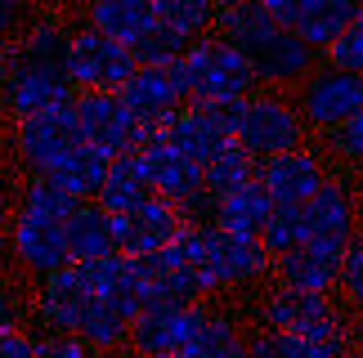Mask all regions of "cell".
<instances>
[{
  "instance_id": "36",
  "label": "cell",
  "mask_w": 363,
  "mask_h": 358,
  "mask_svg": "<svg viewBox=\"0 0 363 358\" xmlns=\"http://www.w3.org/2000/svg\"><path fill=\"white\" fill-rule=\"evenodd\" d=\"M323 59H328V67H341V72H363V9H359V18L323 50Z\"/></svg>"
},
{
  "instance_id": "15",
  "label": "cell",
  "mask_w": 363,
  "mask_h": 358,
  "mask_svg": "<svg viewBox=\"0 0 363 358\" xmlns=\"http://www.w3.org/2000/svg\"><path fill=\"white\" fill-rule=\"evenodd\" d=\"M9 255H13V265L27 269L32 278H45V273H59V269L72 265L63 224L27 215V211H18L13 224H9Z\"/></svg>"
},
{
  "instance_id": "9",
  "label": "cell",
  "mask_w": 363,
  "mask_h": 358,
  "mask_svg": "<svg viewBox=\"0 0 363 358\" xmlns=\"http://www.w3.org/2000/svg\"><path fill=\"white\" fill-rule=\"evenodd\" d=\"M94 305V287L86 282L81 265H67L59 273H45L36 278V291H32V318L40 323L45 336H77L86 313Z\"/></svg>"
},
{
  "instance_id": "32",
  "label": "cell",
  "mask_w": 363,
  "mask_h": 358,
  "mask_svg": "<svg viewBox=\"0 0 363 358\" xmlns=\"http://www.w3.org/2000/svg\"><path fill=\"white\" fill-rule=\"evenodd\" d=\"M77 197L72 192H63L54 179H45V175H32L23 184V197H18V211H27V215H40V219H54V224H63L67 215L77 211Z\"/></svg>"
},
{
  "instance_id": "16",
  "label": "cell",
  "mask_w": 363,
  "mask_h": 358,
  "mask_svg": "<svg viewBox=\"0 0 363 358\" xmlns=\"http://www.w3.org/2000/svg\"><path fill=\"white\" fill-rule=\"evenodd\" d=\"M166 139L175 148H184L193 161H216L225 153L233 139V117L229 108H216V103H184L179 112L171 117V126H166Z\"/></svg>"
},
{
  "instance_id": "14",
  "label": "cell",
  "mask_w": 363,
  "mask_h": 358,
  "mask_svg": "<svg viewBox=\"0 0 363 358\" xmlns=\"http://www.w3.org/2000/svg\"><path fill=\"white\" fill-rule=\"evenodd\" d=\"M184 224H189V215L179 211L175 202L152 197V202L135 206V211H125V215H113L117 251H121V255H130V260L157 255V251H166V246L179 238V229H184Z\"/></svg>"
},
{
  "instance_id": "3",
  "label": "cell",
  "mask_w": 363,
  "mask_h": 358,
  "mask_svg": "<svg viewBox=\"0 0 363 358\" xmlns=\"http://www.w3.org/2000/svg\"><path fill=\"white\" fill-rule=\"evenodd\" d=\"M81 144H86V134H81L77 103H59V108H45V112H32V117L13 121V130H9V148L27 166V175H50Z\"/></svg>"
},
{
  "instance_id": "48",
  "label": "cell",
  "mask_w": 363,
  "mask_h": 358,
  "mask_svg": "<svg viewBox=\"0 0 363 358\" xmlns=\"http://www.w3.org/2000/svg\"><path fill=\"white\" fill-rule=\"evenodd\" d=\"M0 287H5V278H0Z\"/></svg>"
},
{
  "instance_id": "11",
  "label": "cell",
  "mask_w": 363,
  "mask_h": 358,
  "mask_svg": "<svg viewBox=\"0 0 363 358\" xmlns=\"http://www.w3.org/2000/svg\"><path fill=\"white\" fill-rule=\"evenodd\" d=\"M310 130L328 134L337 130L341 121H350L363 112V72H341V67H314L310 76L301 81L296 94Z\"/></svg>"
},
{
  "instance_id": "24",
  "label": "cell",
  "mask_w": 363,
  "mask_h": 358,
  "mask_svg": "<svg viewBox=\"0 0 363 358\" xmlns=\"http://www.w3.org/2000/svg\"><path fill=\"white\" fill-rule=\"evenodd\" d=\"M108 171H113V153H104V148H94V144H81L77 153H67L45 179H54V184L63 192H72L77 202H99Z\"/></svg>"
},
{
  "instance_id": "28",
  "label": "cell",
  "mask_w": 363,
  "mask_h": 358,
  "mask_svg": "<svg viewBox=\"0 0 363 358\" xmlns=\"http://www.w3.org/2000/svg\"><path fill=\"white\" fill-rule=\"evenodd\" d=\"M247 345H251V336L238 327V318H229V313H206V323L184 345V358H247Z\"/></svg>"
},
{
  "instance_id": "13",
  "label": "cell",
  "mask_w": 363,
  "mask_h": 358,
  "mask_svg": "<svg viewBox=\"0 0 363 358\" xmlns=\"http://www.w3.org/2000/svg\"><path fill=\"white\" fill-rule=\"evenodd\" d=\"M77 117L86 144L104 148V153H139V121L130 117V108L121 103L117 90H77Z\"/></svg>"
},
{
  "instance_id": "45",
  "label": "cell",
  "mask_w": 363,
  "mask_h": 358,
  "mask_svg": "<svg viewBox=\"0 0 363 358\" xmlns=\"http://www.w3.org/2000/svg\"><path fill=\"white\" fill-rule=\"evenodd\" d=\"M216 5H220V9H229V5H247V0H216Z\"/></svg>"
},
{
  "instance_id": "27",
  "label": "cell",
  "mask_w": 363,
  "mask_h": 358,
  "mask_svg": "<svg viewBox=\"0 0 363 358\" xmlns=\"http://www.w3.org/2000/svg\"><path fill=\"white\" fill-rule=\"evenodd\" d=\"M359 9H363V0H310L305 13H301V23H296V36L310 50H328L332 40L359 18Z\"/></svg>"
},
{
  "instance_id": "33",
  "label": "cell",
  "mask_w": 363,
  "mask_h": 358,
  "mask_svg": "<svg viewBox=\"0 0 363 358\" xmlns=\"http://www.w3.org/2000/svg\"><path fill=\"white\" fill-rule=\"evenodd\" d=\"M189 45L193 40H184V36H175L171 27H152V32L135 45V59H139V67H166V63H179L189 54Z\"/></svg>"
},
{
  "instance_id": "10",
  "label": "cell",
  "mask_w": 363,
  "mask_h": 358,
  "mask_svg": "<svg viewBox=\"0 0 363 358\" xmlns=\"http://www.w3.org/2000/svg\"><path fill=\"white\" fill-rule=\"evenodd\" d=\"M202 242H206L202 265L216 278L220 291H229V287H256V282H264L274 273V255H269V246L260 238H238V233H225V229H216L211 219H206Z\"/></svg>"
},
{
  "instance_id": "40",
  "label": "cell",
  "mask_w": 363,
  "mask_h": 358,
  "mask_svg": "<svg viewBox=\"0 0 363 358\" xmlns=\"http://www.w3.org/2000/svg\"><path fill=\"white\" fill-rule=\"evenodd\" d=\"M40 336H32L27 327H0V358H36Z\"/></svg>"
},
{
  "instance_id": "18",
  "label": "cell",
  "mask_w": 363,
  "mask_h": 358,
  "mask_svg": "<svg viewBox=\"0 0 363 358\" xmlns=\"http://www.w3.org/2000/svg\"><path fill=\"white\" fill-rule=\"evenodd\" d=\"M345 251L350 246H341V242H301L296 251L274 260V278L283 287H305V291H337Z\"/></svg>"
},
{
  "instance_id": "42",
  "label": "cell",
  "mask_w": 363,
  "mask_h": 358,
  "mask_svg": "<svg viewBox=\"0 0 363 358\" xmlns=\"http://www.w3.org/2000/svg\"><path fill=\"white\" fill-rule=\"evenodd\" d=\"M23 13H27L23 0H0V40H13V32L23 27Z\"/></svg>"
},
{
  "instance_id": "7",
  "label": "cell",
  "mask_w": 363,
  "mask_h": 358,
  "mask_svg": "<svg viewBox=\"0 0 363 358\" xmlns=\"http://www.w3.org/2000/svg\"><path fill=\"white\" fill-rule=\"evenodd\" d=\"M5 81H0V112L9 121H23L32 112H45V108H59V103H72L77 99V86L67 81L63 67H50V63H32V59H18L5 40Z\"/></svg>"
},
{
  "instance_id": "29",
  "label": "cell",
  "mask_w": 363,
  "mask_h": 358,
  "mask_svg": "<svg viewBox=\"0 0 363 358\" xmlns=\"http://www.w3.org/2000/svg\"><path fill=\"white\" fill-rule=\"evenodd\" d=\"M130 313H125L121 305H113L108 296H94V305H90V313H86V323H81V340H90L99 354H117V350H125L130 345Z\"/></svg>"
},
{
  "instance_id": "38",
  "label": "cell",
  "mask_w": 363,
  "mask_h": 358,
  "mask_svg": "<svg viewBox=\"0 0 363 358\" xmlns=\"http://www.w3.org/2000/svg\"><path fill=\"white\" fill-rule=\"evenodd\" d=\"M341 296L350 300V309L363 313V233H354L350 251H345V269H341Z\"/></svg>"
},
{
  "instance_id": "43",
  "label": "cell",
  "mask_w": 363,
  "mask_h": 358,
  "mask_svg": "<svg viewBox=\"0 0 363 358\" xmlns=\"http://www.w3.org/2000/svg\"><path fill=\"white\" fill-rule=\"evenodd\" d=\"M23 309H32V305H23L18 291L0 287V327H23Z\"/></svg>"
},
{
  "instance_id": "41",
  "label": "cell",
  "mask_w": 363,
  "mask_h": 358,
  "mask_svg": "<svg viewBox=\"0 0 363 358\" xmlns=\"http://www.w3.org/2000/svg\"><path fill=\"white\" fill-rule=\"evenodd\" d=\"M260 5L274 13V23H283V27H291V32H296V23H301V13H305V5H310V0H260Z\"/></svg>"
},
{
  "instance_id": "35",
  "label": "cell",
  "mask_w": 363,
  "mask_h": 358,
  "mask_svg": "<svg viewBox=\"0 0 363 358\" xmlns=\"http://www.w3.org/2000/svg\"><path fill=\"white\" fill-rule=\"evenodd\" d=\"M247 358H310V345L291 332H278V327H260L247 345Z\"/></svg>"
},
{
  "instance_id": "8",
  "label": "cell",
  "mask_w": 363,
  "mask_h": 358,
  "mask_svg": "<svg viewBox=\"0 0 363 358\" xmlns=\"http://www.w3.org/2000/svg\"><path fill=\"white\" fill-rule=\"evenodd\" d=\"M260 327H278V332H291L301 340H318V336H332L350 323L332 305V291H305V287L278 282L274 291L260 300Z\"/></svg>"
},
{
  "instance_id": "19",
  "label": "cell",
  "mask_w": 363,
  "mask_h": 358,
  "mask_svg": "<svg viewBox=\"0 0 363 358\" xmlns=\"http://www.w3.org/2000/svg\"><path fill=\"white\" fill-rule=\"evenodd\" d=\"M301 219H305V242H341V246H350L354 233H359V206H354L350 184L328 179V184L301 206Z\"/></svg>"
},
{
  "instance_id": "21",
  "label": "cell",
  "mask_w": 363,
  "mask_h": 358,
  "mask_svg": "<svg viewBox=\"0 0 363 358\" xmlns=\"http://www.w3.org/2000/svg\"><path fill=\"white\" fill-rule=\"evenodd\" d=\"M314 54L305 40L291 32V27H283L269 45H264L256 59H251V67H256V76H260V86H269V90H287V86H301L305 76L314 72Z\"/></svg>"
},
{
  "instance_id": "46",
  "label": "cell",
  "mask_w": 363,
  "mask_h": 358,
  "mask_svg": "<svg viewBox=\"0 0 363 358\" xmlns=\"http://www.w3.org/2000/svg\"><path fill=\"white\" fill-rule=\"evenodd\" d=\"M166 358H184V354H166Z\"/></svg>"
},
{
  "instance_id": "17",
  "label": "cell",
  "mask_w": 363,
  "mask_h": 358,
  "mask_svg": "<svg viewBox=\"0 0 363 358\" xmlns=\"http://www.w3.org/2000/svg\"><path fill=\"white\" fill-rule=\"evenodd\" d=\"M328 166L314 148H291V153L264 157L260 161V184L269 188V197L278 206H305L318 188L328 184Z\"/></svg>"
},
{
  "instance_id": "2",
  "label": "cell",
  "mask_w": 363,
  "mask_h": 358,
  "mask_svg": "<svg viewBox=\"0 0 363 358\" xmlns=\"http://www.w3.org/2000/svg\"><path fill=\"white\" fill-rule=\"evenodd\" d=\"M229 117H233V139H238L247 153L264 157H278V153H291V148H305V134H310V121H305L301 103L287 99L283 90H269L260 86L256 94H247L238 103H225Z\"/></svg>"
},
{
  "instance_id": "5",
  "label": "cell",
  "mask_w": 363,
  "mask_h": 358,
  "mask_svg": "<svg viewBox=\"0 0 363 358\" xmlns=\"http://www.w3.org/2000/svg\"><path fill=\"white\" fill-rule=\"evenodd\" d=\"M135 67H139L135 50L113 36H104V32H94L90 23L67 36L63 72L77 90H121L135 76Z\"/></svg>"
},
{
  "instance_id": "30",
  "label": "cell",
  "mask_w": 363,
  "mask_h": 358,
  "mask_svg": "<svg viewBox=\"0 0 363 358\" xmlns=\"http://www.w3.org/2000/svg\"><path fill=\"white\" fill-rule=\"evenodd\" d=\"M157 9V23L171 27L175 36L184 40H202L216 32V18H220V5L216 0H152Z\"/></svg>"
},
{
  "instance_id": "26",
  "label": "cell",
  "mask_w": 363,
  "mask_h": 358,
  "mask_svg": "<svg viewBox=\"0 0 363 358\" xmlns=\"http://www.w3.org/2000/svg\"><path fill=\"white\" fill-rule=\"evenodd\" d=\"M157 192H152V179L144 171V157L139 153H121L113 157V171H108L104 179V192H99V202L108 206L113 215H125V211H135V206H144L152 202Z\"/></svg>"
},
{
  "instance_id": "23",
  "label": "cell",
  "mask_w": 363,
  "mask_h": 358,
  "mask_svg": "<svg viewBox=\"0 0 363 358\" xmlns=\"http://www.w3.org/2000/svg\"><path fill=\"white\" fill-rule=\"evenodd\" d=\"M86 23L94 32H104V36H113L135 50L157 27V9H152V0H90Z\"/></svg>"
},
{
  "instance_id": "31",
  "label": "cell",
  "mask_w": 363,
  "mask_h": 358,
  "mask_svg": "<svg viewBox=\"0 0 363 358\" xmlns=\"http://www.w3.org/2000/svg\"><path fill=\"white\" fill-rule=\"evenodd\" d=\"M251 179H260V157L247 153L242 144H229L216 161H206V192H211V202L251 184Z\"/></svg>"
},
{
  "instance_id": "25",
  "label": "cell",
  "mask_w": 363,
  "mask_h": 358,
  "mask_svg": "<svg viewBox=\"0 0 363 358\" xmlns=\"http://www.w3.org/2000/svg\"><path fill=\"white\" fill-rule=\"evenodd\" d=\"M216 32L233 40L247 59H256V54L269 45V40L283 32V23H274V13L260 5V0H247V5H229V9H220V18H216Z\"/></svg>"
},
{
  "instance_id": "37",
  "label": "cell",
  "mask_w": 363,
  "mask_h": 358,
  "mask_svg": "<svg viewBox=\"0 0 363 358\" xmlns=\"http://www.w3.org/2000/svg\"><path fill=\"white\" fill-rule=\"evenodd\" d=\"M323 144H328V153L337 157V161L363 166V112L350 117V121H341L337 130H328V134H323Z\"/></svg>"
},
{
  "instance_id": "47",
  "label": "cell",
  "mask_w": 363,
  "mask_h": 358,
  "mask_svg": "<svg viewBox=\"0 0 363 358\" xmlns=\"http://www.w3.org/2000/svg\"><path fill=\"white\" fill-rule=\"evenodd\" d=\"M350 358H363V354H350Z\"/></svg>"
},
{
  "instance_id": "4",
  "label": "cell",
  "mask_w": 363,
  "mask_h": 358,
  "mask_svg": "<svg viewBox=\"0 0 363 358\" xmlns=\"http://www.w3.org/2000/svg\"><path fill=\"white\" fill-rule=\"evenodd\" d=\"M121 103L130 108V117L139 121V148L152 144L157 134H166L171 117L189 103L184 90V67L166 63V67H135V76L117 90Z\"/></svg>"
},
{
  "instance_id": "12",
  "label": "cell",
  "mask_w": 363,
  "mask_h": 358,
  "mask_svg": "<svg viewBox=\"0 0 363 358\" xmlns=\"http://www.w3.org/2000/svg\"><path fill=\"white\" fill-rule=\"evenodd\" d=\"M206 305H148L144 313H135L130 323V350L135 358H166V354H184L193 332L206 323Z\"/></svg>"
},
{
  "instance_id": "34",
  "label": "cell",
  "mask_w": 363,
  "mask_h": 358,
  "mask_svg": "<svg viewBox=\"0 0 363 358\" xmlns=\"http://www.w3.org/2000/svg\"><path fill=\"white\" fill-rule=\"evenodd\" d=\"M260 242L269 246V255H287V251H296V246L305 242V219H301V206H278L274 219L264 224L260 233Z\"/></svg>"
},
{
  "instance_id": "39",
  "label": "cell",
  "mask_w": 363,
  "mask_h": 358,
  "mask_svg": "<svg viewBox=\"0 0 363 358\" xmlns=\"http://www.w3.org/2000/svg\"><path fill=\"white\" fill-rule=\"evenodd\" d=\"M36 358H104V354L81 336H40Z\"/></svg>"
},
{
  "instance_id": "6",
  "label": "cell",
  "mask_w": 363,
  "mask_h": 358,
  "mask_svg": "<svg viewBox=\"0 0 363 358\" xmlns=\"http://www.w3.org/2000/svg\"><path fill=\"white\" fill-rule=\"evenodd\" d=\"M139 157H144V171H148L157 197L175 202L189 219L211 215V192H206V166L202 161H193L184 148H175L166 134H157L152 144H144Z\"/></svg>"
},
{
  "instance_id": "1",
  "label": "cell",
  "mask_w": 363,
  "mask_h": 358,
  "mask_svg": "<svg viewBox=\"0 0 363 358\" xmlns=\"http://www.w3.org/2000/svg\"><path fill=\"white\" fill-rule=\"evenodd\" d=\"M179 67H184L189 103L225 108V103H238V99H247V94L260 90V76H256V67H251V59L220 32L193 40L189 54L179 59Z\"/></svg>"
},
{
  "instance_id": "22",
  "label": "cell",
  "mask_w": 363,
  "mask_h": 358,
  "mask_svg": "<svg viewBox=\"0 0 363 358\" xmlns=\"http://www.w3.org/2000/svg\"><path fill=\"white\" fill-rule=\"evenodd\" d=\"M67 233V251H72V265H90V260H104L117 251V229H113V211L104 202H81L72 215L63 219Z\"/></svg>"
},
{
  "instance_id": "20",
  "label": "cell",
  "mask_w": 363,
  "mask_h": 358,
  "mask_svg": "<svg viewBox=\"0 0 363 358\" xmlns=\"http://www.w3.org/2000/svg\"><path fill=\"white\" fill-rule=\"evenodd\" d=\"M274 211H278V202L269 197V188L260 179H251V184L211 202V224L225 233H238V238H260L264 224L274 219Z\"/></svg>"
},
{
  "instance_id": "44",
  "label": "cell",
  "mask_w": 363,
  "mask_h": 358,
  "mask_svg": "<svg viewBox=\"0 0 363 358\" xmlns=\"http://www.w3.org/2000/svg\"><path fill=\"white\" fill-rule=\"evenodd\" d=\"M5 67H9V59H5V40H0V81H5Z\"/></svg>"
}]
</instances>
